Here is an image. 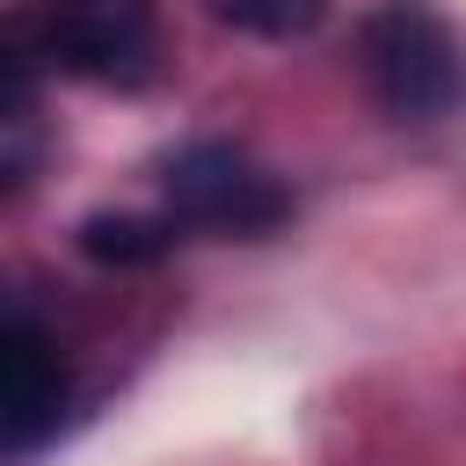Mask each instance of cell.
Instances as JSON below:
<instances>
[{"mask_svg": "<svg viewBox=\"0 0 466 466\" xmlns=\"http://www.w3.org/2000/svg\"><path fill=\"white\" fill-rule=\"evenodd\" d=\"M7 36L29 44L36 66H58L95 87H138L160 51L153 0H22Z\"/></svg>", "mask_w": 466, "mask_h": 466, "instance_id": "7a4b0ae2", "label": "cell"}, {"mask_svg": "<svg viewBox=\"0 0 466 466\" xmlns=\"http://www.w3.org/2000/svg\"><path fill=\"white\" fill-rule=\"evenodd\" d=\"M211 7H218V22H233L248 36H306L328 15V0H211Z\"/></svg>", "mask_w": 466, "mask_h": 466, "instance_id": "8992f818", "label": "cell"}, {"mask_svg": "<svg viewBox=\"0 0 466 466\" xmlns=\"http://www.w3.org/2000/svg\"><path fill=\"white\" fill-rule=\"evenodd\" d=\"M357 66L393 124H437L466 102V44L430 0H386L364 15Z\"/></svg>", "mask_w": 466, "mask_h": 466, "instance_id": "6da1fadb", "label": "cell"}, {"mask_svg": "<svg viewBox=\"0 0 466 466\" xmlns=\"http://www.w3.org/2000/svg\"><path fill=\"white\" fill-rule=\"evenodd\" d=\"M160 197H167V218L182 233H240V240H255V233H277L291 218V189L269 167H255L240 146H218V138L182 146L160 167Z\"/></svg>", "mask_w": 466, "mask_h": 466, "instance_id": "3957f363", "label": "cell"}, {"mask_svg": "<svg viewBox=\"0 0 466 466\" xmlns=\"http://www.w3.org/2000/svg\"><path fill=\"white\" fill-rule=\"evenodd\" d=\"M66 393H73V379H66V357H58V342L15 306L7 313V342H0V415H7V444L15 451H29V444H44L51 430H58V415H66Z\"/></svg>", "mask_w": 466, "mask_h": 466, "instance_id": "277c9868", "label": "cell"}, {"mask_svg": "<svg viewBox=\"0 0 466 466\" xmlns=\"http://www.w3.org/2000/svg\"><path fill=\"white\" fill-rule=\"evenodd\" d=\"M175 218H146V211H95V218H80V255L87 262H102V269H146V262H160L167 248H175Z\"/></svg>", "mask_w": 466, "mask_h": 466, "instance_id": "5b68a950", "label": "cell"}]
</instances>
